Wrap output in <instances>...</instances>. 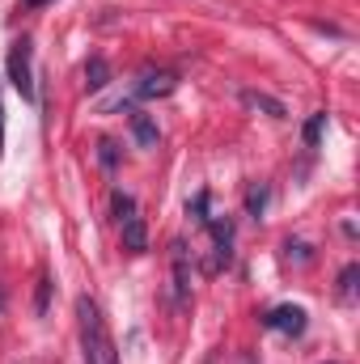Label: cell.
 <instances>
[{"mask_svg":"<svg viewBox=\"0 0 360 364\" xmlns=\"http://www.w3.org/2000/svg\"><path fill=\"white\" fill-rule=\"evenodd\" d=\"M186 212H191V216H195L199 225H208V220H212V216H208V191H199V195H195V199L186 203Z\"/></svg>","mask_w":360,"mask_h":364,"instance_id":"obj_14","label":"cell"},{"mask_svg":"<svg viewBox=\"0 0 360 364\" xmlns=\"http://www.w3.org/2000/svg\"><path fill=\"white\" fill-rule=\"evenodd\" d=\"M356 279H360L356 263H348V267L339 272V296H344V301H352V296H356Z\"/></svg>","mask_w":360,"mask_h":364,"instance_id":"obj_13","label":"cell"},{"mask_svg":"<svg viewBox=\"0 0 360 364\" xmlns=\"http://www.w3.org/2000/svg\"><path fill=\"white\" fill-rule=\"evenodd\" d=\"M132 136H136V144L140 149H157V123L149 119V114H132Z\"/></svg>","mask_w":360,"mask_h":364,"instance_id":"obj_7","label":"cell"},{"mask_svg":"<svg viewBox=\"0 0 360 364\" xmlns=\"http://www.w3.org/2000/svg\"><path fill=\"white\" fill-rule=\"evenodd\" d=\"M263 326L297 339V335H305V309H301V305H275V309L263 314Z\"/></svg>","mask_w":360,"mask_h":364,"instance_id":"obj_3","label":"cell"},{"mask_svg":"<svg viewBox=\"0 0 360 364\" xmlns=\"http://www.w3.org/2000/svg\"><path fill=\"white\" fill-rule=\"evenodd\" d=\"M97 157H102V166H106V170H115V161H119V153H115V144H110V140H102V144H97Z\"/></svg>","mask_w":360,"mask_h":364,"instance_id":"obj_15","label":"cell"},{"mask_svg":"<svg viewBox=\"0 0 360 364\" xmlns=\"http://www.w3.org/2000/svg\"><path fill=\"white\" fill-rule=\"evenodd\" d=\"M110 208H115V220H127V216H136V199H132L127 191H115V195H110Z\"/></svg>","mask_w":360,"mask_h":364,"instance_id":"obj_12","label":"cell"},{"mask_svg":"<svg viewBox=\"0 0 360 364\" xmlns=\"http://www.w3.org/2000/svg\"><path fill=\"white\" fill-rule=\"evenodd\" d=\"M263 208H268V186L255 182V186L246 191V212H250V216H263Z\"/></svg>","mask_w":360,"mask_h":364,"instance_id":"obj_11","label":"cell"},{"mask_svg":"<svg viewBox=\"0 0 360 364\" xmlns=\"http://www.w3.org/2000/svg\"><path fill=\"white\" fill-rule=\"evenodd\" d=\"M119 225H123V246H127L132 255H144V250H149L144 220H140V216H127V220H119Z\"/></svg>","mask_w":360,"mask_h":364,"instance_id":"obj_6","label":"cell"},{"mask_svg":"<svg viewBox=\"0 0 360 364\" xmlns=\"http://www.w3.org/2000/svg\"><path fill=\"white\" fill-rule=\"evenodd\" d=\"M47 292H51V279L43 275V279H38V314H47Z\"/></svg>","mask_w":360,"mask_h":364,"instance_id":"obj_17","label":"cell"},{"mask_svg":"<svg viewBox=\"0 0 360 364\" xmlns=\"http://www.w3.org/2000/svg\"><path fill=\"white\" fill-rule=\"evenodd\" d=\"M0 309H4V288H0Z\"/></svg>","mask_w":360,"mask_h":364,"instance_id":"obj_20","label":"cell"},{"mask_svg":"<svg viewBox=\"0 0 360 364\" xmlns=\"http://www.w3.org/2000/svg\"><path fill=\"white\" fill-rule=\"evenodd\" d=\"M0 153H4V110H0Z\"/></svg>","mask_w":360,"mask_h":364,"instance_id":"obj_19","label":"cell"},{"mask_svg":"<svg viewBox=\"0 0 360 364\" xmlns=\"http://www.w3.org/2000/svg\"><path fill=\"white\" fill-rule=\"evenodd\" d=\"M284 250H288V259H297V263H305V259H309V246H305V242H288Z\"/></svg>","mask_w":360,"mask_h":364,"instance_id":"obj_16","label":"cell"},{"mask_svg":"<svg viewBox=\"0 0 360 364\" xmlns=\"http://www.w3.org/2000/svg\"><path fill=\"white\" fill-rule=\"evenodd\" d=\"M43 4H51V0H21V9H43Z\"/></svg>","mask_w":360,"mask_h":364,"instance_id":"obj_18","label":"cell"},{"mask_svg":"<svg viewBox=\"0 0 360 364\" xmlns=\"http://www.w3.org/2000/svg\"><path fill=\"white\" fill-rule=\"evenodd\" d=\"M77 326H81L85 364H119L115 339H110V331H106V318H102V309L93 305L90 296H77Z\"/></svg>","mask_w":360,"mask_h":364,"instance_id":"obj_1","label":"cell"},{"mask_svg":"<svg viewBox=\"0 0 360 364\" xmlns=\"http://www.w3.org/2000/svg\"><path fill=\"white\" fill-rule=\"evenodd\" d=\"M9 81L26 102H34V73H30V38H17L9 47Z\"/></svg>","mask_w":360,"mask_h":364,"instance_id":"obj_2","label":"cell"},{"mask_svg":"<svg viewBox=\"0 0 360 364\" xmlns=\"http://www.w3.org/2000/svg\"><path fill=\"white\" fill-rule=\"evenodd\" d=\"M242 102H246L250 110H263V114H271V119H284V114H288V110H284V102H275V97H268V93H255V90L242 93Z\"/></svg>","mask_w":360,"mask_h":364,"instance_id":"obj_8","label":"cell"},{"mask_svg":"<svg viewBox=\"0 0 360 364\" xmlns=\"http://www.w3.org/2000/svg\"><path fill=\"white\" fill-rule=\"evenodd\" d=\"M174 292H179V305H191V267H186V246L174 242Z\"/></svg>","mask_w":360,"mask_h":364,"instance_id":"obj_5","label":"cell"},{"mask_svg":"<svg viewBox=\"0 0 360 364\" xmlns=\"http://www.w3.org/2000/svg\"><path fill=\"white\" fill-rule=\"evenodd\" d=\"M174 90H179V77L166 73V68H162V73H144L140 85H136V93H140L144 102H153V97H170Z\"/></svg>","mask_w":360,"mask_h":364,"instance_id":"obj_4","label":"cell"},{"mask_svg":"<svg viewBox=\"0 0 360 364\" xmlns=\"http://www.w3.org/2000/svg\"><path fill=\"white\" fill-rule=\"evenodd\" d=\"M106 81H110V64L102 55H93L90 64H85V85L90 90H106Z\"/></svg>","mask_w":360,"mask_h":364,"instance_id":"obj_9","label":"cell"},{"mask_svg":"<svg viewBox=\"0 0 360 364\" xmlns=\"http://www.w3.org/2000/svg\"><path fill=\"white\" fill-rule=\"evenodd\" d=\"M322 132H327V110H314L301 136H305V144H309V149H318V140H322Z\"/></svg>","mask_w":360,"mask_h":364,"instance_id":"obj_10","label":"cell"}]
</instances>
